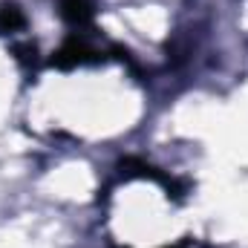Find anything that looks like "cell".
<instances>
[{
  "mask_svg": "<svg viewBox=\"0 0 248 248\" xmlns=\"http://www.w3.org/2000/svg\"><path fill=\"white\" fill-rule=\"evenodd\" d=\"M101 61V52L93 49L84 38H78V32H72L63 46L52 55V66L58 69H72V66H84V63H98Z\"/></svg>",
  "mask_w": 248,
  "mask_h": 248,
  "instance_id": "cell-1",
  "label": "cell"
},
{
  "mask_svg": "<svg viewBox=\"0 0 248 248\" xmlns=\"http://www.w3.org/2000/svg\"><path fill=\"white\" fill-rule=\"evenodd\" d=\"M61 17L72 29H84L95 17V0H58Z\"/></svg>",
  "mask_w": 248,
  "mask_h": 248,
  "instance_id": "cell-2",
  "label": "cell"
},
{
  "mask_svg": "<svg viewBox=\"0 0 248 248\" xmlns=\"http://www.w3.org/2000/svg\"><path fill=\"white\" fill-rule=\"evenodd\" d=\"M23 26V15L15 3H3L0 6V32H15Z\"/></svg>",
  "mask_w": 248,
  "mask_h": 248,
  "instance_id": "cell-3",
  "label": "cell"
}]
</instances>
